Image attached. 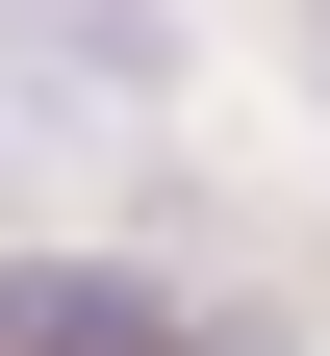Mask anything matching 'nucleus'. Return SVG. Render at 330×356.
<instances>
[{
  "label": "nucleus",
  "mask_w": 330,
  "mask_h": 356,
  "mask_svg": "<svg viewBox=\"0 0 330 356\" xmlns=\"http://www.w3.org/2000/svg\"><path fill=\"white\" fill-rule=\"evenodd\" d=\"M178 102V0H0V153H102Z\"/></svg>",
  "instance_id": "f257e3e1"
},
{
  "label": "nucleus",
  "mask_w": 330,
  "mask_h": 356,
  "mask_svg": "<svg viewBox=\"0 0 330 356\" xmlns=\"http://www.w3.org/2000/svg\"><path fill=\"white\" fill-rule=\"evenodd\" d=\"M0 356H204V331H178V280H127V254H0Z\"/></svg>",
  "instance_id": "f03ea898"
}]
</instances>
